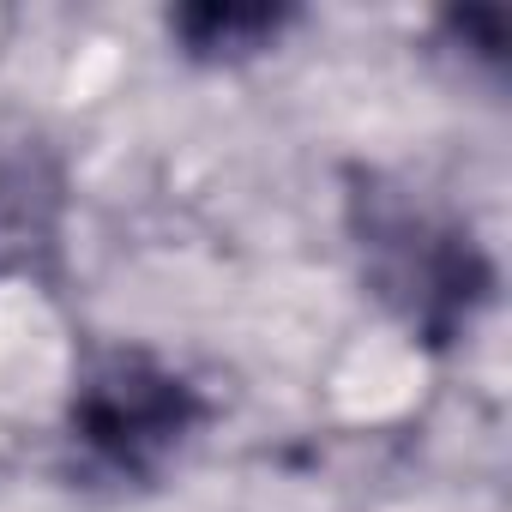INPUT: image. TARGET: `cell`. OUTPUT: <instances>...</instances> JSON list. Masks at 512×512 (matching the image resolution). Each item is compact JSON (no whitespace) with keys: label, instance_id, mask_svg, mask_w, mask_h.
Listing matches in <instances>:
<instances>
[{"label":"cell","instance_id":"1","mask_svg":"<svg viewBox=\"0 0 512 512\" xmlns=\"http://www.w3.org/2000/svg\"><path fill=\"white\" fill-rule=\"evenodd\" d=\"M362 247L374 253L380 296H392L404 308V320L434 338H446L458 320H470V308L488 290V266L476 260V247L458 229L428 223L422 211H410L392 193H374V205L362 217Z\"/></svg>","mask_w":512,"mask_h":512},{"label":"cell","instance_id":"2","mask_svg":"<svg viewBox=\"0 0 512 512\" xmlns=\"http://www.w3.org/2000/svg\"><path fill=\"white\" fill-rule=\"evenodd\" d=\"M199 422V398L181 374L157 368L151 356H109L73 398V440L127 476L157 470L187 428Z\"/></svg>","mask_w":512,"mask_h":512},{"label":"cell","instance_id":"4","mask_svg":"<svg viewBox=\"0 0 512 512\" xmlns=\"http://www.w3.org/2000/svg\"><path fill=\"white\" fill-rule=\"evenodd\" d=\"M181 43L193 55H247V49H266L284 31V13L266 7H193L175 19Z\"/></svg>","mask_w":512,"mask_h":512},{"label":"cell","instance_id":"3","mask_svg":"<svg viewBox=\"0 0 512 512\" xmlns=\"http://www.w3.org/2000/svg\"><path fill=\"white\" fill-rule=\"evenodd\" d=\"M49 235V181L25 157H0V272L31 260Z\"/></svg>","mask_w":512,"mask_h":512}]
</instances>
